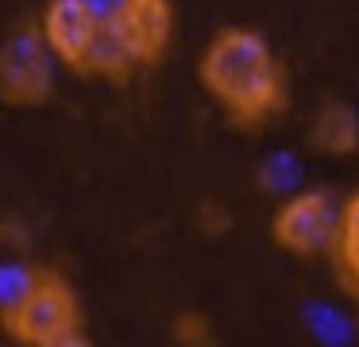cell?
<instances>
[{
    "mask_svg": "<svg viewBox=\"0 0 359 347\" xmlns=\"http://www.w3.org/2000/svg\"><path fill=\"white\" fill-rule=\"evenodd\" d=\"M194 77L240 135H259L290 112V66L255 23H220L197 50Z\"/></svg>",
    "mask_w": 359,
    "mask_h": 347,
    "instance_id": "6da1fadb",
    "label": "cell"
},
{
    "mask_svg": "<svg viewBox=\"0 0 359 347\" xmlns=\"http://www.w3.org/2000/svg\"><path fill=\"white\" fill-rule=\"evenodd\" d=\"M0 332L16 347H47L86 332L78 285L55 266H27L16 282H4L0 270Z\"/></svg>",
    "mask_w": 359,
    "mask_h": 347,
    "instance_id": "7a4b0ae2",
    "label": "cell"
},
{
    "mask_svg": "<svg viewBox=\"0 0 359 347\" xmlns=\"http://www.w3.org/2000/svg\"><path fill=\"white\" fill-rule=\"evenodd\" d=\"M58 89V66L43 43L39 20H20L0 39V104L32 112L47 108Z\"/></svg>",
    "mask_w": 359,
    "mask_h": 347,
    "instance_id": "3957f363",
    "label": "cell"
},
{
    "mask_svg": "<svg viewBox=\"0 0 359 347\" xmlns=\"http://www.w3.org/2000/svg\"><path fill=\"white\" fill-rule=\"evenodd\" d=\"M336 205L340 200L320 185L294 189L274 205L271 220H266V236L290 259H325L336 228Z\"/></svg>",
    "mask_w": 359,
    "mask_h": 347,
    "instance_id": "277c9868",
    "label": "cell"
},
{
    "mask_svg": "<svg viewBox=\"0 0 359 347\" xmlns=\"http://www.w3.org/2000/svg\"><path fill=\"white\" fill-rule=\"evenodd\" d=\"M101 15L135 69H158L166 62L178 31L174 0H109Z\"/></svg>",
    "mask_w": 359,
    "mask_h": 347,
    "instance_id": "5b68a950",
    "label": "cell"
},
{
    "mask_svg": "<svg viewBox=\"0 0 359 347\" xmlns=\"http://www.w3.org/2000/svg\"><path fill=\"white\" fill-rule=\"evenodd\" d=\"M39 31L55 66L78 77L89 74V54L101 35V12L89 0H47L39 15Z\"/></svg>",
    "mask_w": 359,
    "mask_h": 347,
    "instance_id": "8992f818",
    "label": "cell"
},
{
    "mask_svg": "<svg viewBox=\"0 0 359 347\" xmlns=\"http://www.w3.org/2000/svg\"><path fill=\"white\" fill-rule=\"evenodd\" d=\"M305 139L309 147L320 154V158H351L359 154V108L348 104L340 97H328L313 108L309 128H305Z\"/></svg>",
    "mask_w": 359,
    "mask_h": 347,
    "instance_id": "52a82bcc",
    "label": "cell"
},
{
    "mask_svg": "<svg viewBox=\"0 0 359 347\" xmlns=\"http://www.w3.org/2000/svg\"><path fill=\"white\" fill-rule=\"evenodd\" d=\"M328 270L336 278V290L359 305V189L336 205V228L328 239Z\"/></svg>",
    "mask_w": 359,
    "mask_h": 347,
    "instance_id": "ba28073f",
    "label": "cell"
},
{
    "mask_svg": "<svg viewBox=\"0 0 359 347\" xmlns=\"http://www.w3.org/2000/svg\"><path fill=\"white\" fill-rule=\"evenodd\" d=\"M174 339H178L182 347H209L212 328L201 313H182L178 320H174Z\"/></svg>",
    "mask_w": 359,
    "mask_h": 347,
    "instance_id": "9c48e42d",
    "label": "cell"
},
{
    "mask_svg": "<svg viewBox=\"0 0 359 347\" xmlns=\"http://www.w3.org/2000/svg\"><path fill=\"white\" fill-rule=\"evenodd\" d=\"M47 347H93V339H89L86 332H74V336H66V339H55V343H47Z\"/></svg>",
    "mask_w": 359,
    "mask_h": 347,
    "instance_id": "30bf717a",
    "label": "cell"
}]
</instances>
